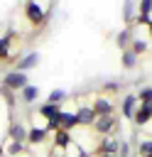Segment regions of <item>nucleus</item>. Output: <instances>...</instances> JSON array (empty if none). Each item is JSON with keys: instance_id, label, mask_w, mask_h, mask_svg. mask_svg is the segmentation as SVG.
<instances>
[{"instance_id": "1", "label": "nucleus", "mask_w": 152, "mask_h": 157, "mask_svg": "<svg viewBox=\"0 0 152 157\" xmlns=\"http://www.w3.org/2000/svg\"><path fill=\"white\" fill-rule=\"evenodd\" d=\"M91 130L96 135H115V132H120V120L115 115H98L93 120Z\"/></svg>"}, {"instance_id": "2", "label": "nucleus", "mask_w": 152, "mask_h": 157, "mask_svg": "<svg viewBox=\"0 0 152 157\" xmlns=\"http://www.w3.org/2000/svg\"><path fill=\"white\" fill-rule=\"evenodd\" d=\"M25 17L29 20V25H34V27H44L47 20H49V12H47L37 0H27V2H25Z\"/></svg>"}, {"instance_id": "3", "label": "nucleus", "mask_w": 152, "mask_h": 157, "mask_svg": "<svg viewBox=\"0 0 152 157\" xmlns=\"http://www.w3.org/2000/svg\"><path fill=\"white\" fill-rule=\"evenodd\" d=\"M5 88H10V91H15V93H20L29 81H27V74L25 71H17V69H10L5 76H2V81H0Z\"/></svg>"}, {"instance_id": "4", "label": "nucleus", "mask_w": 152, "mask_h": 157, "mask_svg": "<svg viewBox=\"0 0 152 157\" xmlns=\"http://www.w3.org/2000/svg\"><path fill=\"white\" fill-rule=\"evenodd\" d=\"M132 128H145L147 123H152V103H137L135 108V115H132Z\"/></svg>"}, {"instance_id": "5", "label": "nucleus", "mask_w": 152, "mask_h": 157, "mask_svg": "<svg viewBox=\"0 0 152 157\" xmlns=\"http://www.w3.org/2000/svg\"><path fill=\"white\" fill-rule=\"evenodd\" d=\"M91 108H93L96 118L98 115H115V103L110 101V96H96L93 103H91Z\"/></svg>"}, {"instance_id": "6", "label": "nucleus", "mask_w": 152, "mask_h": 157, "mask_svg": "<svg viewBox=\"0 0 152 157\" xmlns=\"http://www.w3.org/2000/svg\"><path fill=\"white\" fill-rule=\"evenodd\" d=\"M120 150V140L113 137V135H101L98 145H96V152L98 155H118Z\"/></svg>"}, {"instance_id": "7", "label": "nucleus", "mask_w": 152, "mask_h": 157, "mask_svg": "<svg viewBox=\"0 0 152 157\" xmlns=\"http://www.w3.org/2000/svg\"><path fill=\"white\" fill-rule=\"evenodd\" d=\"M137 103H140V101H137V93H125V96H123V101H120V113H123V118L132 120Z\"/></svg>"}, {"instance_id": "8", "label": "nucleus", "mask_w": 152, "mask_h": 157, "mask_svg": "<svg viewBox=\"0 0 152 157\" xmlns=\"http://www.w3.org/2000/svg\"><path fill=\"white\" fill-rule=\"evenodd\" d=\"M51 132L47 130V128H37V125H32V128H27V145H42V142H47V137H49Z\"/></svg>"}, {"instance_id": "9", "label": "nucleus", "mask_w": 152, "mask_h": 157, "mask_svg": "<svg viewBox=\"0 0 152 157\" xmlns=\"http://www.w3.org/2000/svg\"><path fill=\"white\" fill-rule=\"evenodd\" d=\"M7 140H17V142H25L27 145V128H25V123L12 120L10 128H7Z\"/></svg>"}, {"instance_id": "10", "label": "nucleus", "mask_w": 152, "mask_h": 157, "mask_svg": "<svg viewBox=\"0 0 152 157\" xmlns=\"http://www.w3.org/2000/svg\"><path fill=\"white\" fill-rule=\"evenodd\" d=\"M71 130H64V128H59L56 132H51V145H54V150H66L69 145H71Z\"/></svg>"}, {"instance_id": "11", "label": "nucleus", "mask_w": 152, "mask_h": 157, "mask_svg": "<svg viewBox=\"0 0 152 157\" xmlns=\"http://www.w3.org/2000/svg\"><path fill=\"white\" fill-rule=\"evenodd\" d=\"M37 64H39V52H27V54H25L22 59H17L15 69H17V71H25V74H27V71H29V69H34Z\"/></svg>"}, {"instance_id": "12", "label": "nucleus", "mask_w": 152, "mask_h": 157, "mask_svg": "<svg viewBox=\"0 0 152 157\" xmlns=\"http://www.w3.org/2000/svg\"><path fill=\"white\" fill-rule=\"evenodd\" d=\"M74 113H76V118H78V125H81V128H91V125H93V120H96V113H93V108H91V105H78Z\"/></svg>"}, {"instance_id": "13", "label": "nucleus", "mask_w": 152, "mask_h": 157, "mask_svg": "<svg viewBox=\"0 0 152 157\" xmlns=\"http://www.w3.org/2000/svg\"><path fill=\"white\" fill-rule=\"evenodd\" d=\"M17 98L25 103V105H32L37 98H39V86H32V83H27L20 93H17Z\"/></svg>"}, {"instance_id": "14", "label": "nucleus", "mask_w": 152, "mask_h": 157, "mask_svg": "<svg viewBox=\"0 0 152 157\" xmlns=\"http://www.w3.org/2000/svg\"><path fill=\"white\" fill-rule=\"evenodd\" d=\"M5 157H17V155H25L27 152V145L25 142H17V140H7L5 147H2Z\"/></svg>"}, {"instance_id": "15", "label": "nucleus", "mask_w": 152, "mask_h": 157, "mask_svg": "<svg viewBox=\"0 0 152 157\" xmlns=\"http://www.w3.org/2000/svg\"><path fill=\"white\" fill-rule=\"evenodd\" d=\"M137 54L132 52V49H123V56H120V66L125 69V71H132L135 66H137Z\"/></svg>"}, {"instance_id": "16", "label": "nucleus", "mask_w": 152, "mask_h": 157, "mask_svg": "<svg viewBox=\"0 0 152 157\" xmlns=\"http://www.w3.org/2000/svg\"><path fill=\"white\" fill-rule=\"evenodd\" d=\"M132 37H135V32H132L130 27H125V29H120V32L115 34V44H118L120 49H130V42H132Z\"/></svg>"}, {"instance_id": "17", "label": "nucleus", "mask_w": 152, "mask_h": 157, "mask_svg": "<svg viewBox=\"0 0 152 157\" xmlns=\"http://www.w3.org/2000/svg\"><path fill=\"white\" fill-rule=\"evenodd\" d=\"M12 37H15L12 29H10L7 34L0 37V61H7V59H10V44H12Z\"/></svg>"}, {"instance_id": "18", "label": "nucleus", "mask_w": 152, "mask_h": 157, "mask_svg": "<svg viewBox=\"0 0 152 157\" xmlns=\"http://www.w3.org/2000/svg\"><path fill=\"white\" fill-rule=\"evenodd\" d=\"M61 128H64V130H74V128H78V118H76V113L61 108Z\"/></svg>"}, {"instance_id": "19", "label": "nucleus", "mask_w": 152, "mask_h": 157, "mask_svg": "<svg viewBox=\"0 0 152 157\" xmlns=\"http://www.w3.org/2000/svg\"><path fill=\"white\" fill-rule=\"evenodd\" d=\"M123 22L127 27L135 22V0H125L123 2Z\"/></svg>"}, {"instance_id": "20", "label": "nucleus", "mask_w": 152, "mask_h": 157, "mask_svg": "<svg viewBox=\"0 0 152 157\" xmlns=\"http://www.w3.org/2000/svg\"><path fill=\"white\" fill-rule=\"evenodd\" d=\"M59 110H61V105H54V103H47V101H44V103L37 108V113H39L42 118H47V120H49L51 115H56Z\"/></svg>"}, {"instance_id": "21", "label": "nucleus", "mask_w": 152, "mask_h": 157, "mask_svg": "<svg viewBox=\"0 0 152 157\" xmlns=\"http://www.w3.org/2000/svg\"><path fill=\"white\" fill-rule=\"evenodd\" d=\"M130 49L140 56V54H147L150 52V44H147V39H140V37H132V42H130Z\"/></svg>"}, {"instance_id": "22", "label": "nucleus", "mask_w": 152, "mask_h": 157, "mask_svg": "<svg viewBox=\"0 0 152 157\" xmlns=\"http://www.w3.org/2000/svg\"><path fill=\"white\" fill-rule=\"evenodd\" d=\"M66 101V91L64 88H54V91H49V96H47V103H54V105H61Z\"/></svg>"}, {"instance_id": "23", "label": "nucleus", "mask_w": 152, "mask_h": 157, "mask_svg": "<svg viewBox=\"0 0 152 157\" xmlns=\"http://www.w3.org/2000/svg\"><path fill=\"white\" fill-rule=\"evenodd\" d=\"M64 155H66V157H88V152H86V150H81V145H76L74 140H71V145L64 150Z\"/></svg>"}, {"instance_id": "24", "label": "nucleus", "mask_w": 152, "mask_h": 157, "mask_svg": "<svg viewBox=\"0 0 152 157\" xmlns=\"http://www.w3.org/2000/svg\"><path fill=\"white\" fill-rule=\"evenodd\" d=\"M44 128H47L49 132H56V130L61 128V110H59L56 115H51V118L47 120V125H44Z\"/></svg>"}, {"instance_id": "25", "label": "nucleus", "mask_w": 152, "mask_h": 157, "mask_svg": "<svg viewBox=\"0 0 152 157\" xmlns=\"http://www.w3.org/2000/svg\"><path fill=\"white\" fill-rule=\"evenodd\" d=\"M137 155H140V157L152 155V137H150V140H140V142H137Z\"/></svg>"}, {"instance_id": "26", "label": "nucleus", "mask_w": 152, "mask_h": 157, "mask_svg": "<svg viewBox=\"0 0 152 157\" xmlns=\"http://www.w3.org/2000/svg\"><path fill=\"white\" fill-rule=\"evenodd\" d=\"M0 96H2V98H5V103H7V105H10V108H12V105H15V98H17V93H15V91H10V88H5V86H2V83H0Z\"/></svg>"}, {"instance_id": "27", "label": "nucleus", "mask_w": 152, "mask_h": 157, "mask_svg": "<svg viewBox=\"0 0 152 157\" xmlns=\"http://www.w3.org/2000/svg\"><path fill=\"white\" fill-rule=\"evenodd\" d=\"M137 101L140 103H152V86H142L137 91Z\"/></svg>"}, {"instance_id": "28", "label": "nucleus", "mask_w": 152, "mask_h": 157, "mask_svg": "<svg viewBox=\"0 0 152 157\" xmlns=\"http://www.w3.org/2000/svg\"><path fill=\"white\" fill-rule=\"evenodd\" d=\"M137 15H150L152 17V0H137Z\"/></svg>"}, {"instance_id": "29", "label": "nucleus", "mask_w": 152, "mask_h": 157, "mask_svg": "<svg viewBox=\"0 0 152 157\" xmlns=\"http://www.w3.org/2000/svg\"><path fill=\"white\" fill-rule=\"evenodd\" d=\"M118 157H132V145L127 140H120V150H118Z\"/></svg>"}, {"instance_id": "30", "label": "nucleus", "mask_w": 152, "mask_h": 157, "mask_svg": "<svg viewBox=\"0 0 152 157\" xmlns=\"http://www.w3.org/2000/svg\"><path fill=\"white\" fill-rule=\"evenodd\" d=\"M103 88H105L108 93H118V91L123 88V83H120V81H105V83H103Z\"/></svg>"}, {"instance_id": "31", "label": "nucleus", "mask_w": 152, "mask_h": 157, "mask_svg": "<svg viewBox=\"0 0 152 157\" xmlns=\"http://www.w3.org/2000/svg\"><path fill=\"white\" fill-rule=\"evenodd\" d=\"M147 32H150V37H152V20L147 22Z\"/></svg>"}, {"instance_id": "32", "label": "nucleus", "mask_w": 152, "mask_h": 157, "mask_svg": "<svg viewBox=\"0 0 152 157\" xmlns=\"http://www.w3.org/2000/svg\"><path fill=\"white\" fill-rule=\"evenodd\" d=\"M98 157H118V155H98Z\"/></svg>"}, {"instance_id": "33", "label": "nucleus", "mask_w": 152, "mask_h": 157, "mask_svg": "<svg viewBox=\"0 0 152 157\" xmlns=\"http://www.w3.org/2000/svg\"><path fill=\"white\" fill-rule=\"evenodd\" d=\"M54 157H66V155H64V152H61V155H56V152H54Z\"/></svg>"}, {"instance_id": "34", "label": "nucleus", "mask_w": 152, "mask_h": 157, "mask_svg": "<svg viewBox=\"0 0 152 157\" xmlns=\"http://www.w3.org/2000/svg\"><path fill=\"white\" fill-rule=\"evenodd\" d=\"M132 157H135V155H132ZM137 157H140V155H137Z\"/></svg>"}]
</instances>
